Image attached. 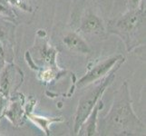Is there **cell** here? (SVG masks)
Listing matches in <instances>:
<instances>
[{"label": "cell", "mask_w": 146, "mask_h": 136, "mask_svg": "<svg viewBox=\"0 0 146 136\" xmlns=\"http://www.w3.org/2000/svg\"><path fill=\"white\" fill-rule=\"evenodd\" d=\"M99 135H145V125L134 113L127 81L114 93L109 112L98 120Z\"/></svg>", "instance_id": "obj_1"}, {"label": "cell", "mask_w": 146, "mask_h": 136, "mask_svg": "<svg viewBox=\"0 0 146 136\" xmlns=\"http://www.w3.org/2000/svg\"><path fill=\"white\" fill-rule=\"evenodd\" d=\"M145 3L136 8H128L124 14L110 20L107 34H115L124 44L128 53L145 45Z\"/></svg>", "instance_id": "obj_2"}, {"label": "cell", "mask_w": 146, "mask_h": 136, "mask_svg": "<svg viewBox=\"0 0 146 136\" xmlns=\"http://www.w3.org/2000/svg\"><path fill=\"white\" fill-rule=\"evenodd\" d=\"M124 62L125 59L121 60L106 76L101 80V81L95 83L94 87L89 89L81 97V99L79 100L78 105L76 107V110H75V113L74 116L73 131L74 134H77L80 127H81V125L84 122V120L88 117V115L92 112L94 107L101 100L106 89L113 84L117 71L123 64Z\"/></svg>", "instance_id": "obj_3"}, {"label": "cell", "mask_w": 146, "mask_h": 136, "mask_svg": "<svg viewBox=\"0 0 146 136\" xmlns=\"http://www.w3.org/2000/svg\"><path fill=\"white\" fill-rule=\"evenodd\" d=\"M56 58L57 50L49 43L46 36H40L37 32V37L34 47L26 52L27 64L38 72L46 68L58 67Z\"/></svg>", "instance_id": "obj_4"}, {"label": "cell", "mask_w": 146, "mask_h": 136, "mask_svg": "<svg viewBox=\"0 0 146 136\" xmlns=\"http://www.w3.org/2000/svg\"><path fill=\"white\" fill-rule=\"evenodd\" d=\"M125 59L123 54H113L95 63L88 71L75 83V88L82 89L88 87L101 81L112 71L121 60Z\"/></svg>", "instance_id": "obj_5"}, {"label": "cell", "mask_w": 146, "mask_h": 136, "mask_svg": "<svg viewBox=\"0 0 146 136\" xmlns=\"http://www.w3.org/2000/svg\"><path fill=\"white\" fill-rule=\"evenodd\" d=\"M25 79L23 70L17 64L6 63L0 69V94L9 99L17 92Z\"/></svg>", "instance_id": "obj_6"}, {"label": "cell", "mask_w": 146, "mask_h": 136, "mask_svg": "<svg viewBox=\"0 0 146 136\" xmlns=\"http://www.w3.org/2000/svg\"><path fill=\"white\" fill-rule=\"evenodd\" d=\"M3 118H7L14 127L23 126L27 120L26 96L23 94L17 92L7 99L0 115V121Z\"/></svg>", "instance_id": "obj_7"}, {"label": "cell", "mask_w": 146, "mask_h": 136, "mask_svg": "<svg viewBox=\"0 0 146 136\" xmlns=\"http://www.w3.org/2000/svg\"><path fill=\"white\" fill-rule=\"evenodd\" d=\"M77 32L84 34L85 36H96L100 38H105L107 34L106 27L102 18L91 11L86 12L82 17Z\"/></svg>", "instance_id": "obj_8"}, {"label": "cell", "mask_w": 146, "mask_h": 136, "mask_svg": "<svg viewBox=\"0 0 146 136\" xmlns=\"http://www.w3.org/2000/svg\"><path fill=\"white\" fill-rule=\"evenodd\" d=\"M62 44L70 52L87 55L91 48L77 31H67L62 37Z\"/></svg>", "instance_id": "obj_9"}, {"label": "cell", "mask_w": 146, "mask_h": 136, "mask_svg": "<svg viewBox=\"0 0 146 136\" xmlns=\"http://www.w3.org/2000/svg\"><path fill=\"white\" fill-rule=\"evenodd\" d=\"M104 106L102 100H100L96 103V105L94 107L92 112L90 113L88 117L84 120V122L80 127L77 135H83V136H94V135H99L97 131V125H98V114L99 112L102 110Z\"/></svg>", "instance_id": "obj_10"}, {"label": "cell", "mask_w": 146, "mask_h": 136, "mask_svg": "<svg viewBox=\"0 0 146 136\" xmlns=\"http://www.w3.org/2000/svg\"><path fill=\"white\" fill-rule=\"evenodd\" d=\"M27 119L30 120L31 122L37 126L39 129H41L46 135H50V126L53 123H63L64 119L62 117H46L38 115L33 113V111L27 112Z\"/></svg>", "instance_id": "obj_11"}, {"label": "cell", "mask_w": 146, "mask_h": 136, "mask_svg": "<svg viewBox=\"0 0 146 136\" xmlns=\"http://www.w3.org/2000/svg\"><path fill=\"white\" fill-rule=\"evenodd\" d=\"M0 18L12 22L15 25H18L20 22L18 13L7 0H0Z\"/></svg>", "instance_id": "obj_12"}, {"label": "cell", "mask_w": 146, "mask_h": 136, "mask_svg": "<svg viewBox=\"0 0 146 136\" xmlns=\"http://www.w3.org/2000/svg\"><path fill=\"white\" fill-rule=\"evenodd\" d=\"M7 2L17 12L20 11L22 13L32 15V16L36 13V6L34 0H7Z\"/></svg>", "instance_id": "obj_13"}, {"label": "cell", "mask_w": 146, "mask_h": 136, "mask_svg": "<svg viewBox=\"0 0 146 136\" xmlns=\"http://www.w3.org/2000/svg\"><path fill=\"white\" fill-rule=\"evenodd\" d=\"M127 5H128V8H136L140 7L141 5L145 3L143 0H126Z\"/></svg>", "instance_id": "obj_14"}, {"label": "cell", "mask_w": 146, "mask_h": 136, "mask_svg": "<svg viewBox=\"0 0 146 136\" xmlns=\"http://www.w3.org/2000/svg\"><path fill=\"white\" fill-rule=\"evenodd\" d=\"M7 99H6L1 94H0V115H1V113L3 112V109L7 103Z\"/></svg>", "instance_id": "obj_15"}]
</instances>
